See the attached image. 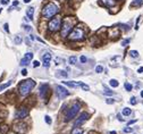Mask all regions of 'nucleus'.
I'll return each instance as SVG.
<instances>
[{
  "instance_id": "obj_10",
  "label": "nucleus",
  "mask_w": 143,
  "mask_h": 134,
  "mask_svg": "<svg viewBox=\"0 0 143 134\" xmlns=\"http://www.w3.org/2000/svg\"><path fill=\"white\" fill-rule=\"evenodd\" d=\"M14 131L17 134H24L27 131V125L23 122H18V123H15L14 124Z\"/></svg>"
},
{
  "instance_id": "obj_32",
  "label": "nucleus",
  "mask_w": 143,
  "mask_h": 134,
  "mask_svg": "<svg viewBox=\"0 0 143 134\" xmlns=\"http://www.w3.org/2000/svg\"><path fill=\"white\" fill-rule=\"evenodd\" d=\"M112 93H114V92H112V91H111V90H104L103 91V94H106V96H112Z\"/></svg>"
},
{
  "instance_id": "obj_31",
  "label": "nucleus",
  "mask_w": 143,
  "mask_h": 134,
  "mask_svg": "<svg viewBox=\"0 0 143 134\" xmlns=\"http://www.w3.org/2000/svg\"><path fill=\"white\" fill-rule=\"evenodd\" d=\"M106 103H108V105H112V103H115V99H112V98H108V99H106Z\"/></svg>"
},
{
  "instance_id": "obj_37",
  "label": "nucleus",
  "mask_w": 143,
  "mask_h": 134,
  "mask_svg": "<svg viewBox=\"0 0 143 134\" xmlns=\"http://www.w3.org/2000/svg\"><path fill=\"white\" fill-rule=\"evenodd\" d=\"M24 30H25L26 32H31V31H32V27L30 25H25L24 26Z\"/></svg>"
},
{
  "instance_id": "obj_9",
  "label": "nucleus",
  "mask_w": 143,
  "mask_h": 134,
  "mask_svg": "<svg viewBox=\"0 0 143 134\" xmlns=\"http://www.w3.org/2000/svg\"><path fill=\"white\" fill-rule=\"evenodd\" d=\"M27 116H28V108L25 107V106L20 107V108L16 110V113H15V117L17 119H24Z\"/></svg>"
},
{
  "instance_id": "obj_19",
  "label": "nucleus",
  "mask_w": 143,
  "mask_h": 134,
  "mask_svg": "<svg viewBox=\"0 0 143 134\" xmlns=\"http://www.w3.org/2000/svg\"><path fill=\"white\" fill-rule=\"evenodd\" d=\"M71 134H83V130L79 127H74L72 130Z\"/></svg>"
},
{
  "instance_id": "obj_4",
  "label": "nucleus",
  "mask_w": 143,
  "mask_h": 134,
  "mask_svg": "<svg viewBox=\"0 0 143 134\" xmlns=\"http://www.w3.org/2000/svg\"><path fill=\"white\" fill-rule=\"evenodd\" d=\"M72 30H73V19L67 17L63 22V26L60 28V37L61 38H67L69 35V33L72 32Z\"/></svg>"
},
{
  "instance_id": "obj_53",
  "label": "nucleus",
  "mask_w": 143,
  "mask_h": 134,
  "mask_svg": "<svg viewBox=\"0 0 143 134\" xmlns=\"http://www.w3.org/2000/svg\"><path fill=\"white\" fill-rule=\"evenodd\" d=\"M119 1H122V0H119Z\"/></svg>"
},
{
  "instance_id": "obj_52",
  "label": "nucleus",
  "mask_w": 143,
  "mask_h": 134,
  "mask_svg": "<svg viewBox=\"0 0 143 134\" xmlns=\"http://www.w3.org/2000/svg\"><path fill=\"white\" fill-rule=\"evenodd\" d=\"M0 13H1V8H0Z\"/></svg>"
},
{
  "instance_id": "obj_8",
  "label": "nucleus",
  "mask_w": 143,
  "mask_h": 134,
  "mask_svg": "<svg viewBox=\"0 0 143 134\" xmlns=\"http://www.w3.org/2000/svg\"><path fill=\"white\" fill-rule=\"evenodd\" d=\"M39 94H40V98L41 99L48 101V98H49V94H50V89H49V85L48 84H42L40 86Z\"/></svg>"
},
{
  "instance_id": "obj_18",
  "label": "nucleus",
  "mask_w": 143,
  "mask_h": 134,
  "mask_svg": "<svg viewBox=\"0 0 143 134\" xmlns=\"http://www.w3.org/2000/svg\"><path fill=\"white\" fill-rule=\"evenodd\" d=\"M143 5V0H134L132 4H131V6L132 7H140Z\"/></svg>"
},
{
  "instance_id": "obj_23",
  "label": "nucleus",
  "mask_w": 143,
  "mask_h": 134,
  "mask_svg": "<svg viewBox=\"0 0 143 134\" xmlns=\"http://www.w3.org/2000/svg\"><path fill=\"white\" fill-rule=\"evenodd\" d=\"M122 114H123L124 116H130L131 114H132V110H131L130 108H127V107H126V108H124V109H123Z\"/></svg>"
},
{
  "instance_id": "obj_50",
  "label": "nucleus",
  "mask_w": 143,
  "mask_h": 134,
  "mask_svg": "<svg viewBox=\"0 0 143 134\" xmlns=\"http://www.w3.org/2000/svg\"><path fill=\"white\" fill-rule=\"evenodd\" d=\"M110 134H116V132H115V131H111Z\"/></svg>"
},
{
  "instance_id": "obj_24",
  "label": "nucleus",
  "mask_w": 143,
  "mask_h": 134,
  "mask_svg": "<svg viewBox=\"0 0 143 134\" xmlns=\"http://www.w3.org/2000/svg\"><path fill=\"white\" fill-rule=\"evenodd\" d=\"M76 61H77V58L75 57V56L69 57V64L71 65H76Z\"/></svg>"
},
{
  "instance_id": "obj_43",
  "label": "nucleus",
  "mask_w": 143,
  "mask_h": 134,
  "mask_svg": "<svg viewBox=\"0 0 143 134\" xmlns=\"http://www.w3.org/2000/svg\"><path fill=\"white\" fill-rule=\"evenodd\" d=\"M139 22H140V17H137V20H136V25H135V30L139 28Z\"/></svg>"
},
{
  "instance_id": "obj_45",
  "label": "nucleus",
  "mask_w": 143,
  "mask_h": 134,
  "mask_svg": "<svg viewBox=\"0 0 143 134\" xmlns=\"http://www.w3.org/2000/svg\"><path fill=\"white\" fill-rule=\"evenodd\" d=\"M135 122H136V119H133V121H130V122H128V124H130V125H131V124H134Z\"/></svg>"
},
{
  "instance_id": "obj_12",
  "label": "nucleus",
  "mask_w": 143,
  "mask_h": 134,
  "mask_svg": "<svg viewBox=\"0 0 143 134\" xmlns=\"http://www.w3.org/2000/svg\"><path fill=\"white\" fill-rule=\"evenodd\" d=\"M51 58H52V57H51V53H49V52H46V53L42 56V63H43L42 65H43L44 67H47V68H48V67L50 66Z\"/></svg>"
},
{
  "instance_id": "obj_5",
  "label": "nucleus",
  "mask_w": 143,
  "mask_h": 134,
  "mask_svg": "<svg viewBox=\"0 0 143 134\" xmlns=\"http://www.w3.org/2000/svg\"><path fill=\"white\" fill-rule=\"evenodd\" d=\"M68 39L72 41H83L85 39V33L83 28L81 27H75L72 30V32L68 35Z\"/></svg>"
},
{
  "instance_id": "obj_33",
  "label": "nucleus",
  "mask_w": 143,
  "mask_h": 134,
  "mask_svg": "<svg viewBox=\"0 0 143 134\" xmlns=\"http://www.w3.org/2000/svg\"><path fill=\"white\" fill-rule=\"evenodd\" d=\"M79 60H81L82 64H85V63L87 61V58L85 57V56H81V57H79Z\"/></svg>"
},
{
  "instance_id": "obj_38",
  "label": "nucleus",
  "mask_w": 143,
  "mask_h": 134,
  "mask_svg": "<svg viewBox=\"0 0 143 134\" xmlns=\"http://www.w3.org/2000/svg\"><path fill=\"white\" fill-rule=\"evenodd\" d=\"M39 66H40V63L38 60H34V61H33V67H34V68H36V67H39Z\"/></svg>"
},
{
  "instance_id": "obj_2",
  "label": "nucleus",
  "mask_w": 143,
  "mask_h": 134,
  "mask_svg": "<svg viewBox=\"0 0 143 134\" xmlns=\"http://www.w3.org/2000/svg\"><path fill=\"white\" fill-rule=\"evenodd\" d=\"M35 86V82L33 81L32 78H27L25 81H22L18 84V91H20V94L22 97H26L31 93L32 89Z\"/></svg>"
},
{
  "instance_id": "obj_30",
  "label": "nucleus",
  "mask_w": 143,
  "mask_h": 134,
  "mask_svg": "<svg viewBox=\"0 0 143 134\" xmlns=\"http://www.w3.org/2000/svg\"><path fill=\"white\" fill-rule=\"evenodd\" d=\"M81 88L84 90V91H90V86H89V85H86V84H84V83L81 84Z\"/></svg>"
},
{
  "instance_id": "obj_42",
  "label": "nucleus",
  "mask_w": 143,
  "mask_h": 134,
  "mask_svg": "<svg viewBox=\"0 0 143 134\" xmlns=\"http://www.w3.org/2000/svg\"><path fill=\"white\" fill-rule=\"evenodd\" d=\"M22 75H23V76H26V75H27V69L24 68V69L22 70Z\"/></svg>"
},
{
  "instance_id": "obj_28",
  "label": "nucleus",
  "mask_w": 143,
  "mask_h": 134,
  "mask_svg": "<svg viewBox=\"0 0 143 134\" xmlns=\"http://www.w3.org/2000/svg\"><path fill=\"white\" fill-rule=\"evenodd\" d=\"M55 61H56V65H60V64H64L65 60L64 59H60V58H55Z\"/></svg>"
},
{
  "instance_id": "obj_16",
  "label": "nucleus",
  "mask_w": 143,
  "mask_h": 134,
  "mask_svg": "<svg viewBox=\"0 0 143 134\" xmlns=\"http://www.w3.org/2000/svg\"><path fill=\"white\" fill-rule=\"evenodd\" d=\"M102 2V5L106 7H112L116 5V1L115 0H100Z\"/></svg>"
},
{
  "instance_id": "obj_21",
  "label": "nucleus",
  "mask_w": 143,
  "mask_h": 134,
  "mask_svg": "<svg viewBox=\"0 0 143 134\" xmlns=\"http://www.w3.org/2000/svg\"><path fill=\"white\" fill-rule=\"evenodd\" d=\"M109 84H110V86H112V88H117L118 85H119V82H118L117 80H110L109 81Z\"/></svg>"
},
{
  "instance_id": "obj_51",
  "label": "nucleus",
  "mask_w": 143,
  "mask_h": 134,
  "mask_svg": "<svg viewBox=\"0 0 143 134\" xmlns=\"http://www.w3.org/2000/svg\"><path fill=\"white\" fill-rule=\"evenodd\" d=\"M141 97L143 98V91H141Z\"/></svg>"
},
{
  "instance_id": "obj_44",
  "label": "nucleus",
  "mask_w": 143,
  "mask_h": 134,
  "mask_svg": "<svg viewBox=\"0 0 143 134\" xmlns=\"http://www.w3.org/2000/svg\"><path fill=\"white\" fill-rule=\"evenodd\" d=\"M137 73H143V67H140V68L137 69Z\"/></svg>"
},
{
  "instance_id": "obj_41",
  "label": "nucleus",
  "mask_w": 143,
  "mask_h": 134,
  "mask_svg": "<svg viewBox=\"0 0 143 134\" xmlns=\"http://www.w3.org/2000/svg\"><path fill=\"white\" fill-rule=\"evenodd\" d=\"M4 27H5V31H6V32H9V25H8L7 23L4 25Z\"/></svg>"
},
{
  "instance_id": "obj_47",
  "label": "nucleus",
  "mask_w": 143,
  "mask_h": 134,
  "mask_svg": "<svg viewBox=\"0 0 143 134\" xmlns=\"http://www.w3.org/2000/svg\"><path fill=\"white\" fill-rule=\"evenodd\" d=\"M13 5H14V6H18V1H14Z\"/></svg>"
},
{
  "instance_id": "obj_36",
  "label": "nucleus",
  "mask_w": 143,
  "mask_h": 134,
  "mask_svg": "<svg viewBox=\"0 0 143 134\" xmlns=\"http://www.w3.org/2000/svg\"><path fill=\"white\" fill-rule=\"evenodd\" d=\"M44 119H46V123H47V124H49V125L51 124V118H50V116L47 115L46 117H44Z\"/></svg>"
},
{
  "instance_id": "obj_27",
  "label": "nucleus",
  "mask_w": 143,
  "mask_h": 134,
  "mask_svg": "<svg viewBox=\"0 0 143 134\" xmlns=\"http://www.w3.org/2000/svg\"><path fill=\"white\" fill-rule=\"evenodd\" d=\"M102 72H103V67L101 65H98L95 67V73H102Z\"/></svg>"
},
{
  "instance_id": "obj_15",
  "label": "nucleus",
  "mask_w": 143,
  "mask_h": 134,
  "mask_svg": "<svg viewBox=\"0 0 143 134\" xmlns=\"http://www.w3.org/2000/svg\"><path fill=\"white\" fill-rule=\"evenodd\" d=\"M33 16H34V8L33 7H28L26 9V17L30 20H33Z\"/></svg>"
},
{
  "instance_id": "obj_20",
  "label": "nucleus",
  "mask_w": 143,
  "mask_h": 134,
  "mask_svg": "<svg viewBox=\"0 0 143 134\" xmlns=\"http://www.w3.org/2000/svg\"><path fill=\"white\" fill-rule=\"evenodd\" d=\"M8 130H9L8 125H1L0 126V132H1V134H7L8 133Z\"/></svg>"
},
{
  "instance_id": "obj_29",
  "label": "nucleus",
  "mask_w": 143,
  "mask_h": 134,
  "mask_svg": "<svg viewBox=\"0 0 143 134\" xmlns=\"http://www.w3.org/2000/svg\"><path fill=\"white\" fill-rule=\"evenodd\" d=\"M125 89H126V91H132V89H133V85L130 83H125Z\"/></svg>"
},
{
  "instance_id": "obj_46",
  "label": "nucleus",
  "mask_w": 143,
  "mask_h": 134,
  "mask_svg": "<svg viewBox=\"0 0 143 134\" xmlns=\"http://www.w3.org/2000/svg\"><path fill=\"white\" fill-rule=\"evenodd\" d=\"M117 117H118V119H119V121H120V122H124V119H123V118H122V116H120V115H118Z\"/></svg>"
},
{
  "instance_id": "obj_25",
  "label": "nucleus",
  "mask_w": 143,
  "mask_h": 134,
  "mask_svg": "<svg viewBox=\"0 0 143 134\" xmlns=\"http://www.w3.org/2000/svg\"><path fill=\"white\" fill-rule=\"evenodd\" d=\"M130 55H131V57H133V58H137V57H139V52H137L136 50H131Z\"/></svg>"
},
{
  "instance_id": "obj_34",
  "label": "nucleus",
  "mask_w": 143,
  "mask_h": 134,
  "mask_svg": "<svg viewBox=\"0 0 143 134\" xmlns=\"http://www.w3.org/2000/svg\"><path fill=\"white\" fill-rule=\"evenodd\" d=\"M130 102H131V105H136V103H137L136 98H135V97H132V98H131V100H130Z\"/></svg>"
},
{
  "instance_id": "obj_7",
  "label": "nucleus",
  "mask_w": 143,
  "mask_h": 134,
  "mask_svg": "<svg viewBox=\"0 0 143 134\" xmlns=\"http://www.w3.org/2000/svg\"><path fill=\"white\" fill-rule=\"evenodd\" d=\"M56 94L58 97V99L64 100L66 97H68L71 93H69V91L66 89V88H64L63 85H57V86H56Z\"/></svg>"
},
{
  "instance_id": "obj_26",
  "label": "nucleus",
  "mask_w": 143,
  "mask_h": 134,
  "mask_svg": "<svg viewBox=\"0 0 143 134\" xmlns=\"http://www.w3.org/2000/svg\"><path fill=\"white\" fill-rule=\"evenodd\" d=\"M14 41H15L16 45H20V43H22V37H20V35H16V38H15Z\"/></svg>"
},
{
  "instance_id": "obj_22",
  "label": "nucleus",
  "mask_w": 143,
  "mask_h": 134,
  "mask_svg": "<svg viewBox=\"0 0 143 134\" xmlns=\"http://www.w3.org/2000/svg\"><path fill=\"white\" fill-rule=\"evenodd\" d=\"M10 85H12V81H8V82L5 83V84H0V91L7 89V88H8V86H10Z\"/></svg>"
},
{
  "instance_id": "obj_17",
  "label": "nucleus",
  "mask_w": 143,
  "mask_h": 134,
  "mask_svg": "<svg viewBox=\"0 0 143 134\" xmlns=\"http://www.w3.org/2000/svg\"><path fill=\"white\" fill-rule=\"evenodd\" d=\"M56 76L59 77V78H67L68 74L66 73L65 70H57V73H56Z\"/></svg>"
},
{
  "instance_id": "obj_49",
  "label": "nucleus",
  "mask_w": 143,
  "mask_h": 134,
  "mask_svg": "<svg viewBox=\"0 0 143 134\" xmlns=\"http://www.w3.org/2000/svg\"><path fill=\"white\" fill-rule=\"evenodd\" d=\"M30 39H31L32 41H34V37H33V35H30Z\"/></svg>"
},
{
  "instance_id": "obj_6",
  "label": "nucleus",
  "mask_w": 143,
  "mask_h": 134,
  "mask_svg": "<svg viewBox=\"0 0 143 134\" xmlns=\"http://www.w3.org/2000/svg\"><path fill=\"white\" fill-rule=\"evenodd\" d=\"M60 28H61V17L55 16L53 18L50 19V22L48 24V30H49V32L55 33L59 31Z\"/></svg>"
},
{
  "instance_id": "obj_14",
  "label": "nucleus",
  "mask_w": 143,
  "mask_h": 134,
  "mask_svg": "<svg viewBox=\"0 0 143 134\" xmlns=\"http://www.w3.org/2000/svg\"><path fill=\"white\" fill-rule=\"evenodd\" d=\"M63 84H65L69 88H73V89H77V88H81V84L82 82H77V81H63Z\"/></svg>"
},
{
  "instance_id": "obj_13",
  "label": "nucleus",
  "mask_w": 143,
  "mask_h": 134,
  "mask_svg": "<svg viewBox=\"0 0 143 134\" xmlns=\"http://www.w3.org/2000/svg\"><path fill=\"white\" fill-rule=\"evenodd\" d=\"M32 58H33V53H32V52H27L25 56H24V58L20 60V66H27L28 63L32 60Z\"/></svg>"
},
{
  "instance_id": "obj_35",
  "label": "nucleus",
  "mask_w": 143,
  "mask_h": 134,
  "mask_svg": "<svg viewBox=\"0 0 143 134\" xmlns=\"http://www.w3.org/2000/svg\"><path fill=\"white\" fill-rule=\"evenodd\" d=\"M130 39H126V40H124L123 42H122V45H123V47H126V45H128V43H130Z\"/></svg>"
},
{
  "instance_id": "obj_11",
  "label": "nucleus",
  "mask_w": 143,
  "mask_h": 134,
  "mask_svg": "<svg viewBox=\"0 0 143 134\" xmlns=\"http://www.w3.org/2000/svg\"><path fill=\"white\" fill-rule=\"evenodd\" d=\"M89 118H90V115H89V113H86V111H83L81 115L78 116L77 119L74 122V125H75V126L82 125V124H83V123H85V122L87 121Z\"/></svg>"
},
{
  "instance_id": "obj_39",
  "label": "nucleus",
  "mask_w": 143,
  "mask_h": 134,
  "mask_svg": "<svg viewBox=\"0 0 143 134\" xmlns=\"http://www.w3.org/2000/svg\"><path fill=\"white\" fill-rule=\"evenodd\" d=\"M124 132H125V133H131V132H133V130L131 127H125L124 128Z\"/></svg>"
},
{
  "instance_id": "obj_40",
  "label": "nucleus",
  "mask_w": 143,
  "mask_h": 134,
  "mask_svg": "<svg viewBox=\"0 0 143 134\" xmlns=\"http://www.w3.org/2000/svg\"><path fill=\"white\" fill-rule=\"evenodd\" d=\"M0 2H1L2 5H8V4H9V0H0Z\"/></svg>"
},
{
  "instance_id": "obj_48",
  "label": "nucleus",
  "mask_w": 143,
  "mask_h": 134,
  "mask_svg": "<svg viewBox=\"0 0 143 134\" xmlns=\"http://www.w3.org/2000/svg\"><path fill=\"white\" fill-rule=\"evenodd\" d=\"M24 2H25V4H30V2H31V0H24Z\"/></svg>"
},
{
  "instance_id": "obj_1",
  "label": "nucleus",
  "mask_w": 143,
  "mask_h": 134,
  "mask_svg": "<svg viewBox=\"0 0 143 134\" xmlns=\"http://www.w3.org/2000/svg\"><path fill=\"white\" fill-rule=\"evenodd\" d=\"M59 13V7L55 2H48L42 9V16L46 19H51Z\"/></svg>"
},
{
  "instance_id": "obj_3",
  "label": "nucleus",
  "mask_w": 143,
  "mask_h": 134,
  "mask_svg": "<svg viewBox=\"0 0 143 134\" xmlns=\"http://www.w3.org/2000/svg\"><path fill=\"white\" fill-rule=\"evenodd\" d=\"M79 109H81V105H79V102H75V103H73L71 107L67 109V111H66L65 122H69V121H72V119H74V118L76 117V115L78 114Z\"/></svg>"
}]
</instances>
